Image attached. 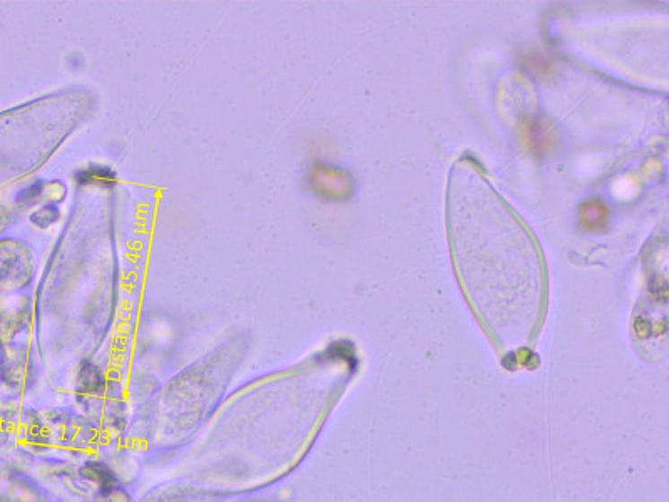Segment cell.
<instances>
[{
	"label": "cell",
	"instance_id": "cell-4",
	"mask_svg": "<svg viewBox=\"0 0 669 502\" xmlns=\"http://www.w3.org/2000/svg\"><path fill=\"white\" fill-rule=\"evenodd\" d=\"M608 218L606 207L599 201H589L581 207V223L587 232H597L604 226Z\"/></svg>",
	"mask_w": 669,
	"mask_h": 502
},
{
	"label": "cell",
	"instance_id": "cell-6",
	"mask_svg": "<svg viewBox=\"0 0 669 502\" xmlns=\"http://www.w3.org/2000/svg\"><path fill=\"white\" fill-rule=\"evenodd\" d=\"M96 502H133L122 490L112 489L110 492H101V498Z\"/></svg>",
	"mask_w": 669,
	"mask_h": 502
},
{
	"label": "cell",
	"instance_id": "cell-5",
	"mask_svg": "<svg viewBox=\"0 0 669 502\" xmlns=\"http://www.w3.org/2000/svg\"><path fill=\"white\" fill-rule=\"evenodd\" d=\"M84 174H87V181L85 183H96V181H112L114 180V174L110 172V170H102V168H99V170H89V172H85Z\"/></svg>",
	"mask_w": 669,
	"mask_h": 502
},
{
	"label": "cell",
	"instance_id": "cell-3",
	"mask_svg": "<svg viewBox=\"0 0 669 502\" xmlns=\"http://www.w3.org/2000/svg\"><path fill=\"white\" fill-rule=\"evenodd\" d=\"M317 183L325 193H330V197H343L348 191L350 178L345 172L320 170Z\"/></svg>",
	"mask_w": 669,
	"mask_h": 502
},
{
	"label": "cell",
	"instance_id": "cell-2",
	"mask_svg": "<svg viewBox=\"0 0 669 502\" xmlns=\"http://www.w3.org/2000/svg\"><path fill=\"white\" fill-rule=\"evenodd\" d=\"M81 476L87 480H91V482H94L101 492H110V490L118 488L114 472L102 462H87L81 469Z\"/></svg>",
	"mask_w": 669,
	"mask_h": 502
},
{
	"label": "cell",
	"instance_id": "cell-1",
	"mask_svg": "<svg viewBox=\"0 0 669 502\" xmlns=\"http://www.w3.org/2000/svg\"><path fill=\"white\" fill-rule=\"evenodd\" d=\"M79 397H98L104 392V377L96 365L85 362L77 375V389Z\"/></svg>",
	"mask_w": 669,
	"mask_h": 502
}]
</instances>
